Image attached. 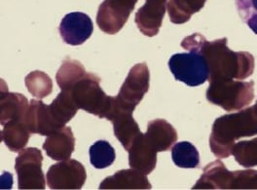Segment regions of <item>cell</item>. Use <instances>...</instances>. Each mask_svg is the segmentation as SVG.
<instances>
[{
  "label": "cell",
  "instance_id": "cell-1",
  "mask_svg": "<svg viewBox=\"0 0 257 190\" xmlns=\"http://www.w3.org/2000/svg\"><path fill=\"white\" fill-rule=\"evenodd\" d=\"M227 42L226 37L208 41L202 34L194 33L182 40L181 47L204 57L209 66V82L248 78L254 71V57L245 51H232Z\"/></svg>",
  "mask_w": 257,
  "mask_h": 190
},
{
  "label": "cell",
  "instance_id": "cell-2",
  "mask_svg": "<svg viewBox=\"0 0 257 190\" xmlns=\"http://www.w3.org/2000/svg\"><path fill=\"white\" fill-rule=\"evenodd\" d=\"M255 135L257 102L252 107L215 119L209 137V147L217 158H228L232 154L236 141Z\"/></svg>",
  "mask_w": 257,
  "mask_h": 190
},
{
  "label": "cell",
  "instance_id": "cell-3",
  "mask_svg": "<svg viewBox=\"0 0 257 190\" xmlns=\"http://www.w3.org/2000/svg\"><path fill=\"white\" fill-rule=\"evenodd\" d=\"M100 78L87 72L67 90L79 110L87 111L99 118L108 119L115 105L116 97H109L100 88Z\"/></svg>",
  "mask_w": 257,
  "mask_h": 190
},
{
  "label": "cell",
  "instance_id": "cell-4",
  "mask_svg": "<svg viewBox=\"0 0 257 190\" xmlns=\"http://www.w3.org/2000/svg\"><path fill=\"white\" fill-rule=\"evenodd\" d=\"M207 99L225 111H241L254 100V82L238 79L209 82Z\"/></svg>",
  "mask_w": 257,
  "mask_h": 190
},
{
  "label": "cell",
  "instance_id": "cell-5",
  "mask_svg": "<svg viewBox=\"0 0 257 190\" xmlns=\"http://www.w3.org/2000/svg\"><path fill=\"white\" fill-rule=\"evenodd\" d=\"M169 67L176 80L190 87L200 86L209 80L208 63L198 52L173 55L169 61Z\"/></svg>",
  "mask_w": 257,
  "mask_h": 190
},
{
  "label": "cell",
  "instance_id": "cell-6",
  "mask_svg": "<svg viewBox=\"0 0 257 190\" xmlns=\"http://www.w3.org/2000/svg\"><path fill=\"white\" fill-rule=\"evenodd\" d=\"M42 161V152L36 147H29L20 152L15 160L19 189L46 188Z\"/></svg>",
  "mask_w": 257,
  "mask_h": 190
},
{
  "label": "cell",
  "instance_id": "cell-7",
  "mask_svg": "<svg viewBox=\"0 0 257 190\" xmlns=\"http://www.w3.org/2000/svg\"><path fill=\"white\" fill-rule=\"evenodd\" d=\"M150 72L146 63H138L133 66L116 97L120 108L133 113L148 92Z\"/></svg>",
  "mask_w": 257,
  "mask_h": 190
},
{
  "label": "cell",
  "instance_id": "cell-8",
  "mask_svg": "<svg viewBox=\"0 0 257 190\" xmlns=\"http://www.w3.org/2000/svg\"><path fill=\"white\" fill-rule=\"evenodd\" d=\"M138 0H104L98 7L96 24L101 32L116 34L120 32L134 11Z\"/></svg>",
  "mask_w": 257,
  "mask_h": 190
},
{
  "label": "cell",
  "instance_id": "cell-9",
  "mask_svg": "<svg viewBox=\"0 0 257 190\" xmlns=\"http://www.w3.org/2000/svg\"><path fill=\"white\" fill-rule=\"evenodd\" d=\"M86 178V169L74 159L55 164L47 172V183L51 189H81Z\"/></svg>",
  "mask_w": 257,
  "mask_h": 190
},
{
  "label": "cell",
  "instance_id": "cell-10",
  "mask_svg": "<svg viewBox=\"0 0 257 190\" xmlns=\"http://www.w3.org/2000/svg\"><path fill=\"white\" fill-rule=\"evenodd\" d=\"M60 34L68 45L78 46L88 40L94 32L91 18L82 12H72L64 16L60 25Z\"/></svg>",
  "mask_w": 257,
  "mask_h": 190
},
{
  "label": "cell",
  "instance_id": "cell-11",
  "mask_svg": "<svg viewBox=\"0 0 257 190\" xmlns=\"http://www.w3.org/2000/svg\"><path fill=\"white\" fill-rule=\"evenodd\" d=\"M167 4L168 0H145V5L139 9L135 18L139 30L144 35L153 37L159 33Z\"/></svg>",
  "mask_w": 257,
  "mask_h": 190
},
{
  "label": "cell",
  "instance_id": "cell-12",
  "mask_svg": "<svg viewBox=\"0 0 257 190\" xmlns=\"http://www.w3.org/2000/svg\"><path fill=\"white\" fill-rule=\"evenodd\" d=\"M128 165L144 174H151L156 168L157 151L141 133L128 148Z\"/></svg>",
  "mask_w": 257,
  "mask_h": 190
},
{
  "label": "cell",
  "instance_id": "cell-13",
  "mask_svg": "<svg viewBox=\"0 0 257 190\" xmlns=\"http://www.w3.org/2000/svg\"><path fill=\"white\" fill-rule=\"evenodd\" d=\"M25 123L32 134L48 137L62 129L51 114L49 106L39 100H32Z\"/></svg>",
  "mask_w": 257,
  "mask_h": 190
},
{
  "label": "cell",
  "instance_id": "cell-14",
  "mask_svg": "<svg viewBox=\"0 0 257 190\" xmlns=\"http://www.w3.org/2000/svg\"><path fill=\"white\" fill-rule=\"evenodd\" d=\"M108 120L112 122L115 137L128 151L134 141L142 133L139 124L133 117V113L123 111L117 102Z\"/></svg>",
  "mask_w": 257,
  "mask_h": 190
},
{
  "label": "cell",
  "instance_id": "cell-15",
  "mask_svg": "<svg viewBox=\"0 0 257 190\" xmlns=\"http://www.w3.org/2000/svg\"><path fill=\"white\" fill-rule=\"evenodd\" d=\"M75 148V138L69 127H63L47 137L43 149L51 159L56 161L67 160Z\"/></svg>",
  "mask_w": 257,
  "mask_h": 190
},
{
  "label": "cell",
  "instance_id": "cell-16",
  "mask_svg": "<svg viewBox=\"0 0 257 190\" xmlns=\"http://www.w3.org/2000/svg\"><path fill=\"white\" fill-rule=\"evenodd\" d=\"M151 187L146 174L132 168L118 171L105 177L99 184V189H151Z\"/></svg>",
  "mask_w": 257,
  "mask_h": 190
},
{
  "label": "cell",
  "instance_id": "cell-17",
  "mask_svg": "<svg viewBox=\"0 0 257 190\" xmlns=\"http://www.w3.org/2000/svg\"><path fill=\"white\" fill-rule=\"evenodd\" d=\"M145 135L157 152L170 150L177 141V130L165 119L150 121Z\"/></svg>",
  "mask_w": 257,
  "mask_h": 190
},
{
  "label": "cell",
  "instance_id": "cell-18",
  "mask_svg": "<svg viewBox=\"0 0 257 190\" xmlns=\"http://www.w3.org/2000/svg\"><path fill=\"white\" fill-rule=\"evenodd\" d=\"M30 104L28 99L20 93L4 92L0 95V123L2 126L10 121H25Z\"/></svg>",
  "mask_w": 257,
  "mask_h": 190
},
{
  "label": "cell",
  "instance_id": "cell-19",
  "mask_svg": "<svg viewBox=\"0 0 257 190\" xmlns=\"http://www.w3.org/2000/svg\"><path fill=\"white\" fill-rule=\"evenodd\" d=\"M231 171L220 160L209 163L192 189H229Z\"/></svg>",
  "mask_w": 257,
  "mask_h": 190
},
{
  "label": "cell",
  "instance_id": "cell-20",
  "mask_svg": "<svg viewBox=\"0 0 257 190\" xmlns=\"http://www.w3.org/2000/svg\"><path fill=\"white\" fill-rule=\"evenodd\" d=\"M31 132L25 121L14 120L3 126L1 132V140L9 150L13 152L22 151L29 143Z\"/></svg>",
  "mask_w": 257,
  "mask_h": 190
},
{
  "label": "cell",
  "instance_id": "cell-21",
  "mask_svg": "<svg viewBox=\"0 0 257 190\" xmlns=\"http://www.w3.org/2000/svg\"><path fill=\"white\" fill-rule=\"evenodd\" d=\"M206 2L207 0H169L167 9L171 22L176 25L187 23L204 8Z\"/></svg>",
  "mask_w": 257,
  "mask_h": 190
},
{
  "label": "cell",
  "instance_id": "cell-22",
  "mask_svg": "<svg viewBox=\"0 0 257 190\" xmlns=\"http://www.w3.org/2000/svg\"><path fill=\"white\" fill-rule=\"evenodd\" d=\"M52 116L60 127H64L79 110L69 92L62 91L49 106Z\"/></svg>",
  "mask_w": 257,
  "mask_h": 190
},
{
  "label": "cell",
  "instance_id": "cell-23",
  "mask_svg": "<svg viewBox=\"0 0 257 190\" xmlns=\"http://www.w3.org/2000/svg\"><path fill=\"white\" fill-rule=\"evenodd\" d=\"M172 159L176 166L183 169L198 168L200 154L195 145L189 142H180L172 149Z\"/></svg>",
  "mask_w": 257,
  "mask_h": 190
},
{
  "label": "cell",
  "instance_id": "cell-24",
  "mask_svg": "<svg viewBox=\"0 0 257 190\" xmlns=\"http://www.w3.org/2000/svg\"><path fill=\"white\" fill-rule=\"evenodd\" d=\"M87 73L84 65L75 60L66 59L63 62L57 75L56 79L59 87L62 91L67 90L77 80Z\"/></svg>",
  "mask_w": 257,
  "mask_h": 190
},
{
  "label": "cell",
  "instance_id": "cell-25",
  "mask_svg": "<svg viewBox=\"0 0 257 190\" xmlns=\"http://www.w3.org/2000/svg\"><path fill=\"white\" fill-rule=\"evenodd\" d=\"M25 83L29 92L38 100L46 98L53 91V81L47 73L40 70L29 73L25 78Z\"/></svg>",
  "mask_w": 257,
  "mask_h": 190
},
{
  "label": "cell",
  "instance_id": "cell-26",
  "mask_svg": "<svg viewBox=\"0 0 257 190\" xmlns=\"http://www.w3.org/2000/svg\"><path fill=\"white\" fill-rule=\"evenodd\" d=\"M90 161L96 169H105L111 166L116 153L111 144L106 141H97L90 147Z\"/></svg>",
  "mask_w": 257,
  "mask_h": 190
},
{
  "label": "cell",
  "instance_id": "cell-27",
  "mask_svg": "<svg viewBox=\"0 0 257 190\" xmlns=\"http://www.w3.org/2000/svg\"><path fill=\"white\" fill-rule=\"evenodd\" d=\"M235 160L244 168L257 166V138L251 141H242L235 143L232 149Z\"/></svg>",
  "mask_w": 257,
  "mask_h": 190
},
{
  "label": "cell",
  "instance_id": "cell-28",
  "mask_svg": "<svg viewBox=\"0 0 257 190\" xmlns=\"http://www.w3.org/2000/svg\"><path fill=\"white\" fill-rule=\"evenodd\" d=\"M229 189H257V171L244 170L231 172Z\"/></svg>",
  "mask_w": 257,
  "mask_h": 190
},
{
  "label": "cell",
  "instance_id": "cell-29",
  "mask_svg": "<svg viewBox=\"0 0 257 190\" xmlns=\"http://www.w3.org/2000/svg\"><path fill=\"white\" fill-rule=\"evenodd\" d=\"M241 20L257 34V0H235Z\"/></svg>",
  "mask_w": 257,
  "mask_h": 190
}]
</instances>
